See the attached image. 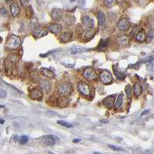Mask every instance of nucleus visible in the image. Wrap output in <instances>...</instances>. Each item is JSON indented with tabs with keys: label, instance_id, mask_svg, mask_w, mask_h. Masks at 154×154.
Here are the masks:
<instances>
[{
	"label": "nucleus",
	"instance_id": "f257e3e1",
	"mask_svg": "<svg viewBox=\"0 0 154 154\" xmlns=\"http://www.w3.org/2000/svg\"><path fill=\"white\" fill-rule=\"evenodd\" d=\"M20 43H21V41H20L19 36H17L16 35H10L5 43V46L9 49H14L19 47Z\"/></svg>",
	"mask_w": 154,
	"mask_h": 154
},
{
	"label": "nucleus",
	"instance_id": "f03ea898",
	"mask_svg": "<svg viewBox=\"0 0 154 154\" xmlns=\"http://www.w3.org/2000/svg\"><path fill=\"white\" fill-rule=\"evenodd\" d=\"M72 92V86L68 82H64L59 87V93L61 96H68Z\"/></svg>",
	"mask_w": 154,
	"mask_h": 154
},
{
	"label": "nucleus",
	"instance_id": "7ed1b4c3",
	"mask_svg": "<svg viewBox=\"0 0 154 154\" xmlns=\"http://www.w3.org/2000/svg\"><path fill=\"white\" fill-rule=\"evenodd\" d=\"M82 24L83 29L88 31L90 29H92V28L94 26V21L93 20V19H91L90 16H86L84 17H82Z\"/></svg>",
	"mask_w": 154,
	"mask_h": 154
},
{
	"label": "nucleus",
	"instance_id": "20e7f679",
	"mask_svg": "<svg viewBox=\"0 0 154 154\" xmlns=\"http://www.w3.org/2000/svg\"><path fill=\"white\" fill-rule=\"evenodd\" d=\"M99 77H100L102 82L104 84L110 83L113 80V76H112L111 73L108 70H103L99 75Z\"/></svg>",
	"mask_w": 154,
	"mask_h": 154
},
{
	"label": "nucleus",
	"instance_id": "39448f33",
	"mask_svg": "<svg viewBox=\"0 0 154 154\" xmlns=\"http://www.w3.org/2000/svg\"><path fill=\"white\" fill-rule=\"evenodd\" d=\"M117 26L121 31H127L130 28V22L127 18H122L118 22Z\"/></svg>",
	"mask_w": 154,
	"mask_h": 154
},
{
	"label": "nucleus",
	"instance_id": "423d86ee",
	"mask_svg": "<svg viewBox=\"0 0 154 154\" xmlns=\"http://www.w3.org/2000/svg\"><path fill=\"white\" fill-rule=\"evenodd\" d=\"M83 76L87 80H95L97 79V75L95 70L92 68H88L83 72Z\"/></svg>",
	"mask_w": 154,
	"mask_h": 154
},
{
	"label": "nucleus",
	"instance_id": "0eeeda50",
	"mask_svg": "<svg viewBox=\"0 0 154 154\" xmlns=\"http://www.w3.org/2000/svg\"><path fill=\"white\" fill-rule=\"evenodd\" d=\"M29 96L34 100H41L43 98V93L39 89H32L29 91Z\"/></svg>",
	"mask_w": 154,
	"mask_h": 154
},
{
	"label": "nucleus",
	"instance_id": "6e6552de",
	"mask_svg": "<svg viewBox=\"0 0 154 154\" xmlns=\"http://www.w3.org/2000/svg\"><path fill=\"white\" fill-rule=\"evenodd\" d=\"M78 89L83 96H89L90 94V88L84 82H80L78 83Z\"/></svg>",
	"mask_w": 154,
	"mask_h": 154
},
{
	"label": "nucleus",
	"instance_id": "1a4fd4ad",
	"mask_svg": "<svg viewBox=\"0 0 154 154\" xmlns=\"http://www.w3.org/2000/svg\"><path fill=\"white\" fill-rule=\"evenodd\" d=\"M33 36L36 38H41L45 36L46 35L48 34V30L45 28H36V29H34L33 31Z\"/></svg>",
	"mask_w": 154,
	"mask_h": 154
},
{
	"label": "nucleus",
	"instance_id": "9d476101",
	"mask_svg": "<svg viewBox=\"0 0 154 154\" xmlns=\"http://www.w3.org/2000/svg\"><path fill=\"white\" fill-rule=\"evenodd\" d=\"M56 137L53 136H43V139H42V141L43 143L45 144V146H53L55 144V142H56Z\"/></svg>",
	"mask_w": 154,
	"mask_h": 154
},
{
	"label": "nucleus",
	"instance_id": "9b49d317",
	"mask_svg": "<svg viewBox=\"0 0 154 154\" xmlns=\"http://www.w3.org/2000/svg\"><path fill=\"white\" fill-rule=\"evenodd\" d=\"M115 99H116V95L115 94L107 96L106 99H104L103 104L106 107H112L113 106V103H114Z\"/></svg>",
	"mask_w": 154,
	"mask_h": 154
},
{
	"label": "nucleus",
	"instance_id": "f8f14e48",
	"mask_svg": "<svg viewBox=\"0 0 154 154\" xmlns=\"http://www.w3.org/2000/svg\"><path fill=\"white\" fill-rule=\"evenodd\" d=\"M10 12L12 16H14V17L18 16L20 13V9H19V5L16 3H12L10 5Z\"/></svg>",
	"mask_w": 154,
	"mask_h": 154
},
{
	"label": "nucleus",
	"instance_id": "ddd939ff",
	"mask_svg": "<svg viewBox=\"0 0 154 154\" xmlns=\"http://www.w3.org/2000/svg\"><path fill=\"white\" fill-rule=\"evenodd\" d=\"M51 17L53 20L58 21L61 19L62 17V11L59 9H53L51 13Z\"/></svg>",
	"mask_w": 154,
	"mask_h": 154
},
{
	"label": "nucleus",
	"instance_id": "4468645a",
	"mask_svg": "<svg viewBox=\"0 0 154 154\" xmlns=\"http://www.w3.org/2000/svg\"><path fill=\"white\" fill-rule=\"evenodd\" d=\"M129 42H130V39H129V37H128L127 36H126V35H121V36H119L118 39H117V43H118L119 45H127Z\"/></svg>",
	"mask_w": 154,
	"mask_h": 154
},
{
	"label": "nucleus",
	"instance_id": "2eb2a0df",
	"mask_svg": "<svg viewBox=\"0 0 154 154\" xmlns=\"http://www.w3.org/2000/svg\"><path fill=\"white\" fill-rule=\"evenodd\" d=\"M72 34L70 32H64L63 34L61 35L60 36V41L62 43H68L70 40L72 39Z\"/></svg>",
	"mask_w": 154,
	"mask_h": 154
},
{
	"label": "nucleus",
	"instance_id": "dca6fc26",
	"mask_svg": "<svg viewBox=\"0 0 154 154\" xmlns=\"http://www.w3.org/2000/svg\"><path fill=\"white\" fill-rule=\"evenodd\" d=\"M109 43V39H106L102 40L100 43L99 44L98 47H97V50L99 51H104L106 50Z\"/></svg>",
	"mask_w": 154,
	"mask_h": 154
},
{
	"label": "nucleus",
	"instance_id": "f3484780",
	"mask_svg": "<svg viewBox=\"0 0 154 154\" xmlns=\"http://www.w3.org/2000/svg\"><path fill=\"white\" fill-rule=\"evenodd\" d=\"M62 26L60 25L59 24H52L49 26V29L51 32L53 33H55V34H58L59 32L62 31Z\"/></svg>",
	"mask_w": 154,
	"mask_h": 154
},
{
	"label": "nucleus",
	"instance_id": "a211bd4d",
	"mask_svg": "<svg viewBox=\"0 0 154 154\" xmlns=\"http://www.w3.org/2000/svg\"><path fill=\"white\" fill-rule=\"evenodd\" d=\"M136 41L140 42V43L145 41V39H146V33L144 32L143 29H141L137 32V34L136 36Z\"/></svg>",
	"mask_w": 154,
	"mask_h": 154
},
{
	"label": "nucleus",
	"instance_id": "6ab92c4d",
	"mask_svg": "<svg viewBox=\"0 0 154 154\" xmlns=\"http://www.w3.org/2000/svg\"><path fill=\"white\" fill-rule=\"evenodd\" d=\"M133 92H134L135 96H140L141 94H142L143 90H142V86H141V85L139 82H136L134 86H133Z\"/></svg>",
	"mask_w": 154,
	"mask_h": 154
},
{
	"label": "nucleus",
	"instance_id": "aec40b11",
	"mask_svg": "<svg viewBox=\"0 0 154 154\" xmlns=\"http://www.w3.org/2000/svg\"><path fill=\"white\" fill-rule=\"evenodd\" d=\"M40 87H41V89H42L43 90L45 91V92H48V91L50 90V82L46 81V80H43L42 82H40Z\"/></svg>",
	"mask_w": 154,
	"mask_h": 154
},
{
	"label": "nucleus",
	"instance_id": "412c9836",
	"mask_svg": "<svg viewBox=\"0 0 154 154\" xmlns=\"http://www.w3.org/2000/svg\"><path fill=\"white\" fill-rule=\"evenodd\" d=\"M105 22H106V19H105V16L103 12H99L98 13V22L99 26L100 27L104 26L105 25Z\"/></svg>",
	"mask_w": 154,
	"mask_h": 154
},
{
	"label": "nucleus",
	"instance_id": "4be33fe9",
	"mask_svg": "<svg viewBox=\"0 0 154 154\" xmlns=\"http://www.w3.org/2000/svg\"><path fill=\"white\" fill-rule=\"evenodd\" d=\"M42 73H43V76L48 77V78H53V77L55 76L54 72L49 69H43V71H42Z\"/></svg>",
	"mask_w": 154,
	"mask_h": 154
},
{
	"label": "nucleus",
	"instance_id": "5701e85b",
	"mask_svg": "<svg viewBox=\"0 0 154 154\" xmlns=\"http://www.w3.org/2000/svg\"><path fill=\"white\" fill-rule=\"evenodd\" d=\"M122 102H123V95H122V93H121V94L119 95L118 98H117L116 102V103H115V107H116V108H120V107H121Z\"/></svg>",
	"mask_w": 154,
	"mask_h": 154
},
{
	"label": "nucleus",
	"instance_id": "b1692460",
	"mask_svg": "<svg viewBox=\"0 0 154 154\" xmlns=\"http://www.w3.org/2000/svg\"><path fill=\"white\" fill-rule=\"evenodd\" d=\"M113 71H114V73H115V76H116V78L118 79V80H123L124 79H125V75L123 74L122 72H119L118 70H117L116 69H113Z\"/></svg>",
	"mask_w": 154,
	"mask_h": 154
},
{
	"label": "nucleus",
	"instance_id": "393cba45",
	"mask_svg": "<svg viewBox=\"0 0 154 154\" xmlns=\"http://www.w3.org/2000/svg\"><path fill=\"white\" fill-rule=\"evenodd\" d=\"M126 93V96H127V98L129 99H131L132 98V88L130 85H127L125 88Z\"/></svg>",
	"mask_w": 154,
	"mask_h": 154
},
{
	"label": "nucleus",
	"instance_id": "a878e982",
	"mask_svg": "<svg viewBox=\"0 0 154 154\" xmlns=\"http://www.w3.org/2000/svg\"><path fill=\"white\" fill-rule=\"evenodd\" d=\"M57 123L59 124V125L63 126H66V127H67V128L72 127V125H71V124L69 123V122H65V121H63V120H59L58 122H57Z\"/></svg>",
	"mask_w": 154,
	"mask_h": 154
},
{
	"label": "nucleus",
	"instance_id": "bb28decb",
	"mask_svg": "<svg viewBox=\"0 0 154 154\" xmlns=\"http://www.w3.org/2000/svg\"><path fill=\"white\" fill-rule=\"evenodd\" d=\"M104 3L106 4V6L108 7H112L115 5L116 3V0H103Z\"/></svg>",
	"mask_w": 154,
	"mask_h": 154
},
{
	"label": "nucleus",
	"instance_id": "cd10ccee",
	"mask_svg": "<svg viewBox=\"0 0 154 154\" xmlns=\"http://www.w3.org/2000/svg\"><path fill=\"white\" fill-rule=\"evenodd\" d=\"M28 141H29V137H28L27 136H21L20 139H19V143L22 144V145L27 143Z\"/></svg>",
	"mask_w": 154,
	"mask_h": 154
},
{
	"label": "nucleus",
	"instance_id": "c85d7f7f",
	"mask_svg": "<svg viewBox=\"0 0 154 154\" xmlns=\"http://www.w3.org/2000/svg\"><path fill=\"white\" fill-rule=\"evenodd\" d=\"M84 50H86L85 49L80 48V47H79V48H74V49H72V50H71V53H72V54H76V53L83 52Z\"/></svg>",
	"mask_w": 154,
	"mask_h": 154
},
{
	"label": "nucleus",
	"instance_id": "c756f323",
	"mask_svg": "<svg viewBox=\"0 0 154 154\" xmlns=\"http://www.w3.org/2000/svg\"><path fill=\"white\" fill-rule=\"evenodd\" d=\"M7 96V93H6V91L4 90H2V89H0V98H5Z\"/></svg>",
	"mask_w": 154,
	"mask_h": 154
},
{
	"label": "nucleus",
	"instance_id": "7c9ffc66",
	"mask_svg": "<svg viewBox=\"0 0 154 154\" xmlns=\"http://www.w3.org/2000/svg\"><path fill=\"white\" fill-rule=\"evenodd\" d=\"M0 16H7V12L4 8L0 9Z\"/></svg>",
	"mask_w": 154,
	"mask_h": 154
},
{
	"label": "nucleus",
	"instance_id": "2f4dec72",
	"mask_svg": "<svg viewBox=\"0 0 154 154\" xmlns=\"http://www.w3.org/2000/svg\"><path fill=\"white\" fill-rule=\"evenodd\" d=\"M20 1V3H21V4L23 6H28V5H29V0H19Z\"/></svg>",
	"mask_w": 154,
	"mask_h": 154
},
{
	"label": "nucleus",
	"instance_id": "473e14b6",
	"mask_svg": "<svg viewBox=\"0 0 154 154\" xmlns=\"http://www.w3.org/2000/svg\"><path fill=\"white\" fill-rule=\"evenodd\" d=\"M148 38L149 39H154V30H151L150 32L148 33Z\"/></svg>",
	"mask_w": 154,
	"mask_h": 154
},
{
	"label": "nucleus",
	"instance_id": "72a5a7b5",
	"mask_svg": "<svg viewBox=\"0 0 154 154\" xmlns=\"http://www.w3.org/2000/svg\"><path fill=\"white\" fill-rule=\"evenodd\" d=\"M109 146L110 147V148H112V149H113V150H121V149H120V148H118V147H116V146H111V145H109Z\"/></svg>",
	"mask_w": 154,
	"mask_h": 154
},
{
	"label": "nucleus",
	"instance_id": "f704fd0d",
	"mask_svg": "<svg viewBox=\"0 0 154 154\" xmlns=\"http://www.w3.org/2000/svg\"><path fill=\"white\" fill-rule=\"evenodd\" d=\"M100 122H102V123H108V122H109V120H100Z\"/></svg>",
	"mask_w": 154,
	"mask_h": 154
},
{
	"label": "nucleus",
	"instance_id": "c9c22d12",
	"mask_svg": "<svg viewBox=\"0 0 154 154\" xmlns=\"http://www.w3.org/2000/svg\"><path fill=\"white\" fill-rule=\"evenodd\" d=\"M147 112H148V110H146V111H144L143 112V113L142 114V116H143L144 114H146V113H147Z\"/></svg>",
	"mask_w": 154,
	"mask_h": 154
},
{
	"label": "nucleus",
	"instance_id": "e433bc0d",
	"mask_svg": "<svg viewBox=\"0 0 154 154\" xmlns=\"http://www.w3.org/2000/svg\"><path fill=\"white\" fill-rule=\"evenodd\" d=\"M80 140H75L74 142L76 143V142H80Z\"/></svg>",
	"mask_w": 154,
	"mask_h": 154
},
{
	"label": "nucleus",
	"instance_id": "4c0bfd02",
	"mask_svg": "<svg viewBox=\"0 0 154 154\" xmlns=\"http://www.w3.org/2000/svg\"><path fill=\"white\" fill-rule=\"evenodd\" d=\"M4 122V121L3 120H0V123H3Z\"/></svg>",
	"mask_w": 154,
	"mask_h": 154
},
{
	"label": "nucleus",
	"instance_id": "58836bf2",
	"mask_svg": "<svg viewBox=\"0 0 154 154\" xmlns=\"http://www.w3.org/2000/svg\"><path fill=\"white\" fill-rule=\"evenodd\" d=\"M93 154H102V153H94Z\"/></svg>",
	"mask_w": 154,
	"mask_h": 154
},
{
	"label": "nucleus",
	"instance_id": "ea45409f",
	"mask_svg": "<svg viewBox=\"0 0 154 154\" xmlns=\"http://www.w3.org/2000/svg\"><path fill=\"white\" fill-rule=\"evenodd\" d=\"M7 2H9V1H12V0H6Z\"/></svg>",
	"mask_w": 154,
	"mask_h": 154
}]
</instances>
